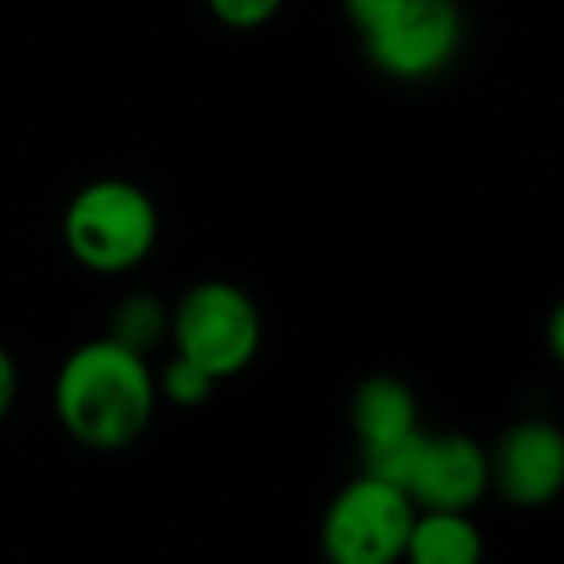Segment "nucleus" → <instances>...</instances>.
Instances as JSON below:
<instances>
[{
    "label": "nucleus",
    "instance_id": "1",
    "mask_svg": "<svg viewBox=\"0 0 564 564\" xmlns=\"http://www.w3.org/2000/svg\"><path fill=\"white\" fill-rule=\"evenodd\" d=\"M51 402L66 437L82 448L124 453L155 417V371L148 356L109 337H94L58 364Z\"/></svg>",
    "mask_w": 564,
    "mask_h": 564
},
{
    "label": "nucleus",
    "instance_id": "2",
    "mask_svg": "<svg viewBox=\"0 0 564 564\" xmlns=\"http://www.w3.org/2000/svg\"><path fill=\"white\" fill-rule=\"evenodd\" d=\"M159 205L132 178H94L66 202L63 243L94 274H128L159 243Z\"/></svg>",
    "mask_w": 564,
    "mask_h": 564
},
{
    "label": "nucleus",
    "instance_id": "3",
    "mask_svg": "<svg viewBox=\"0 0 564 564\" xmlns=\"http://www.w3.org/2000/svg\"><path fill=\"white\" fill-rule=\"evenodd\" d=\"M174 356L209 371L217 383L236 379L263 348V314L243 286L228 279H202L171 306Z\"/></svg>",
    "mask_w": 564,
    "mask_h": 564
},
{
    "label": "nucleus",
    "instance_id": "4",
    "mask_svg": "<svg viewBox=\"0 0 564 564\" xmlns=\"http://www.w3.org/2000/svg\"><path fill=\"white\" fill-rule=\"evenodd\" d=\"M360 464L368 476L402 487L417 510H471L491 491L487 445L456 430H417L383 453L360 456Z\"/></svg>",
    "mask_w": 564,
    "mask_h": 564
},
{
    "label": "nucleus",
    "instance_id": "5",
    "mask_svg": "<svg viewBox=\"0 0 564 564\" xmlns=\"http://www.w3.org/2000/svg\"><path fill=\"white\" fill-rule=\"evenodd\" d=\"M414 514L402 487L360 471L333 495L317 525L325 564H402Z\"/></svg>",
    "mask_w": 564,
    "mask_h": 564
},
{
    "label": "nucleus",
    "instance_id": "6",
    "mask_svg": "<svg viewBox=\"0 0 564 564\" xmlns=\"http://www.w3.org/2000/svg\"><path fill=\"white\" fill-rule=\"evenodd\" d=\"M360 43L371 66L387 78H437L464 43L460 4L456 0H399V9Z\"/></svg>",
    "mask_w": 564,
    "mask_h": 564
},
{
    "label": "nucleus",
    "instance_id": "7",
    "mask_svg": "<svg viewBox=\"0 0 564 564\" xmlns=\"http://www.w3.org/2000/svg\"><path fill=\"white\" fill-rule=\"evenodd\" d=\"M487 484L514 510H541L564 487V433L545 417L510 422L487 448Z\"/></svg>",
    "mask_w": 564,
    "mask_h": 564
},
{
    "label": "nucleus",
    "instance_id": "8",
    "mask_svg": "<svg viewBox=\"0 0 564 564\" xmlns=\"http://www.w3.org/2000/svg\"><path fill=\"white\" fill-rule=\"evenodd\" d=\"M348 417H352V433L360 441V456L383 453V448L399 445L422 430L414 387L399 376H387V371L368 376L356 387L352 402H348Z\"/></svg>",
    "mask_w": 564,
    "mask_h": 564
},
{
    "label": "nucleus",
    "instance_id": "9",
    "mask_svg": "<svg viewBox=\"0 0 564 564\" xmlns=\"http://www.w3.org/2000/svg\"><path fill=\"white\" fill-rule=\"evenodd\" d=\"M484 530L471 510H417L402 564H484Z\"/></svg>",
    "mask_w": 564,
    "mask_h": 564
},
{
    "label": "nucleus",
    "instance_id": "10",
    "mask_svg": "<svg viewBox=\"0 0 564 564\" xmlns=\"http://www.w3.org/2000/svg\"><path fill=\"white\" fill-rule=\"evenodd\" d=\"M105 337L151 360V352L171 337V306H166L163 299H155V294H143V291L124 294V299L112 306L109 333H105Z\"/></svg>",
    "mask_w": 564,
    "mask_h": 564
},
{
    "label": "nucleus",
    "instance_id": "11",
    "mask_svg": "<svg viewBox=\"0 0 564 564\" xmlns=\"http://www.w3.org/2000/svg\"><path fill=\"white\" fill-rule=\"evenodd\" d=\"M217 387L220 383L209 376V371H202L197 364L182 360V356H171V360L163 364V371L155 376L159 399H166L171 406H182V410L205 406V402L213 399V391H217Z\"/></svg>",
    "mask_w": 564,
    "mask_h": 564
},
{
    "label": "nucleus",
    "instance_id": "12",
    "mask_svg": "<svg viewBox=\"0 0 564 564\" xmlns=\"http://www.w3.org/2000/svg\"><path fill=\"white\" fill-rule=\"evenodd\" d=\"M286 0H205V9L213 12V20L232 32H256L267 28L282 12Z\"/></svg>",
    "mask_w": 564,
    "mask_h": 564
},
{
    "label": "nucleus",
    "instance_id": "13",
    "mask_svg": "<svg viewBox=\"0 0 564 564\" xmlns=\"http://www.w3.org/2000/svg\"><path fill=\"white\" fill-rule=\"evenodd\" d=\"M340 4H345L348 24L356 28V35H360V40L368 32H376V28L383 24L394 9H399V0H340Z\"/></svg>",
    "mask_w": 564,
    "mask_h": 564
},
{
    "label": "nucleus",
    "instance_id": "14",
    "mask_svg": "<svg viewBox=\"0 0 564 564\" xmlns=\"http://www.w3.org/2000/svg\"><path fill=\"white\" fill-rule=\"evenodd\" d=\"M17 399H20V364L9 348L0 345V422L12 414Z\"/></svg>",
    "mask_w": 564,
    "mask_h": 564
}]
</instances>
